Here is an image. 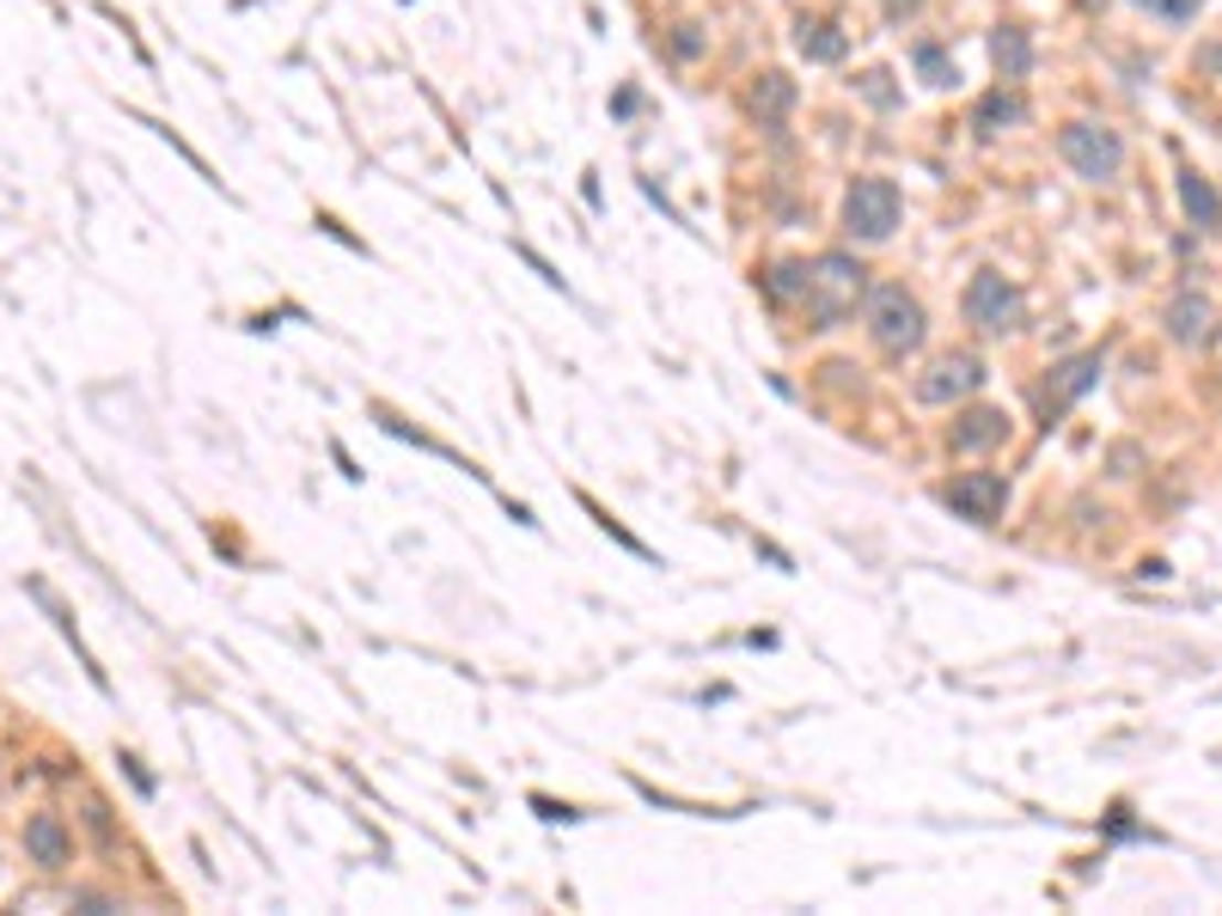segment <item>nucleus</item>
Wrapping results in <instances>:
<instances>
[{
    "label": "nucleus",
    "mask_w": 1222,
    "mask_h": 916,
    "mask_svg": "<svg viewBox=\"0 0 1222 916\" xmlns=\"http://www.w3.org/2000/svg\"><path fill=\"white\" fill-rule=\"evenodd\" d=\"M25 843H31V855H38L43 867H62V862H67V831H62V819H55V812H38V819L25 824Z\"/></svg>",
    "instance_id": "11"
},
{
    "label": "nucleus",
    "mask_w": 1222,
    "mask_h": 916,
    "mask_svg": "<svg viewBox=\"0 0 1222 916\" xmlns=\"http://www.w3.org/2000/svg\"><path fill=\"white\" fill-rule=\"evenodd\" d=\"M1021 288L1014 281H1002L997 269H978L973 281H966V324L990 330V337H1002V330L1021 324Z\"/></svg>",
    "instance_id": "5"
},
{
    "label": "nucleus",
    "mask_w": 1222,
    "mask_h": 916,
    "mask_svg": "<svg viewBox=\"0 0 1222 916\" xmlns=\"http://www.w3.org/2000/svg\"><path fill=\"white\" fill-rule=\"evenodd\" d=\"M789 105H795V79L789 74H764L758 86H752V110H758V117H789Z\"/></svg>",
    "instance_id": "14"
},
{
    "label": "nucleus",
    "mask_w": 1222,
    "mask_h": 916,
    "mask_svg": "<svg viewBox=\"0 0 1222 916\" xmlns=\"http://www.w3.org/2000/svg\"><path fill=\"white\" fill-rule=\"evenodd\" d=\"M795 43H801V55H807V62H843V50H850V38H843L838 25H819V19H814V25L801 19Z\"/></svg>",
    "instance_id": "12"
},
{
    "label": "nucleus",
    "mask_w": 1222,
    "mask_h": 916,
    "mask_svg": "<svg viewBox=\"0 0 1222 916\" xmlns=\"http://www.w3.org/2000/svg\"><path fill=\"white\" fill-rule=\"evenodd\" d=\"M997 67H1002V79H1021L1027 67H1033V43H1027V31H997Z\"/></svg>",
    "instance_id": "15"
},
{
    "label": "nucleus",
    "mask_w": 1222,
    "mask_h": 916,
    "mask_svg": "<svg viewBox=\"0 0 1222 916\" xmlns=\"http://www.w3.org/2000/svg\"><path fill=\"white\" fill-rule=\"evenodd\" d=\"M1101 366H1106L1101 354H1076V361H1064V366H1058V392H1045V409H1052V416H1058V409H1070L1094 380H1101Z\"/></svg>",
    "instance_id": "10"
},
{
    "label": "nucleus",
    "mask_w": 1222,
    "mask_h": 916,
    "mask_svg": "<svg viewBox=\"0 0 1222 916\" xmlns=\"http://www.w3.org/2000/svg\"><path fill=\"white\" fill-rule=\"evenodd\" d=\"M947 508H954L959 520L990 525V520H1002V508H1009V483H1002L997 471H966V477L947 483Z\"/></svg>",
    "instance_id": "6"
},
{
    "label": "nucleus",
    "mask_w": 1222,
    "mask_h": 916,
    "mask_svg": "<svg viewBox=\"0 0 1222 916\" xmlns=\"http://www.w3.org/2000/svg\"><path fill=\"white\" fill-rule=\"evenodd\" d=\"M886 79H893V74H862V98H868V105H881V110L899 105V92L886 86Z\"/></svg>",
    "instance_id": "18"
},
{
    "label": "nucleus",
    "mask_w": 1222,
    "mask_h": 916,
    "mask_svg": "<svg viewBox=\"0 0 1222 916\" xmlns=\"http://www.w3.org/2000/svg\"><path fill=\"white\" fill-rule=\"evenodd\" d=\"M1058 153L1076 166V178L1088 183H1106L1118 178V166H1125V141H1118V129H1106V123H1070L1064 135H1058Z\"/></svg>",
    "instance_id": "4"
},
{
    "label": "nucleus",
    "mask_w": 1222,
    "mask_h": 916,
    "mask_svg": "<svg viewBox=\"0 0 1222 916\" xmlns=\"http://www.w3.org/2000/svg\"><path fill=\"white\" fill-rule=\"evenodd\" d=\"M1144 7H1161V13H1173V19H1186L1198 7V0H1144Z\"/></svg>",
    "instance_id": "19"
},
{
    "label": "nucleus",
    "mask_w": 1222,
    "mask_h": 916,
    "mask_svg": "<svg viewBox=\"0 0 1222 916\" xmlns=\"http://www.w3.org/2000/svg\"><path fill=\"white\" fill-rule=\"evenodd\" d=\"M868 330H874V342L886 354H911L923 342V306L899 281H881V288L868 294Z\"/></svg>",
    "instance_id": "3"
},
{
    "label": "nucleus",
    "mask_w": 1222,
    "mask_h": 916,
    "mask_svg": "<svg viewBox=\"0 0 1222 916\" xmlns=\"http://www.w3.org/2000/svg\"><path fill=\"white\" fill-rule=\"evenodd\" d=\"M917 67H923L929 86H954V67H947V55L935 50V43H923V50H917Z\"/></svg>",
    "instance_id": "17"
},
{
    "label": "nucleus",
    "mask_w": 1222,
    "mask_h": 916,
    "mask_svg": "<svg viewBox=\"0 0 1222 916\" xmlns=\"http://www.w3.org/2000/svg\"><path fill=\"white\" fill-rule=\"evenodd\" d=\"M1168 324H1173V337L1180 342H1198L1210 330V306L1198 300V294H1180V300H1173V312H1168Z\"/></svg>",
    "instance_id": "16"
},
{
    "label": "nucleus",
    "mask_w": 1222,
    "mask_h": 916,
    "mask_svg": "<svg viewBox=\"0 0 1222 916\" xmlns=\"http://www.w3.org/2000/svg\"><path fill=\"white\" fill-rule=\"evenodd\" d=\"M1180 202H1186V214H1192L1198 226H1222V202H1216V190H1210L1198 171H1180Z\"/></svg>",
    "instance_id": "13"
},
{
    "label": "nucleus",
    "mask_w": 1222,
    "mask_h": 916,
    "mask_svg": "<svg viewBox=\"0 0 1222 916\" xmlns=\"http://www.w3.org/2000/svg\"><path fill=\"white\" fill-rule=\"evenodd\" d=\"M672 50H679V55H697V50H703V43L691 38V25H679V38H672Z\"/></svg>",
    "instance_id": "20"
},
{
    "label": "nucleus",
    "mask_w": 1222,
    "mask_h": 916,
    "mask_svg": "<svg viewBox=\"0 0 1222 916\" xmlns=\"http://www.w3.org/2000/svg\"><path fill=\"white\" fill-rule=\"evenodd\" d=\"M1021 117H1027V98H1021L1014 86H997V92L985 98V105L973 110V129L985 135V141H997V135H1002V129H1014Z\"/></svg>",
    "instance_id": "9"
},
{
    "label": "nucleus",
    "mask_w": 1222,
    "mask_h": 916,
    "mask_svg": "<svg viewBox=\"0 0 1222 916\" xmlns=\"http://www.w3.org/2000/svg\"><path fill=\"white\" fill-rule=\"evenodd\" d=\"M856 294H862V263L843 257V251H826V257L807 269V318H814L819 330H831L843 312L856 306Z\"/></svg>",
    "instance_id": "1"
},
{
    "label": "nucleus",
    "mask_w": 1222,
    "mask_h": 916,
    "mask_svg": "<svg viewBox=\"0 0 1222 916\" xmlns=\"http://www.w3.org/2000/svg\"><path fill=\"white\" fill-rule=\"evenodd\" d=\"M899 214H905V202H899L893 178H856V190L843 196V226H850V238H862V245L893 238Z\"/></svg>",
    "instance_id": "2"
},
{
    "label": "nucleus",
    "mask_w": 1222,
    "mask_h": 916,
    "mask_svg": "<svg viewBox=\"0 0 1222 916\" xmlns=\"http://www.w3.org/2000/svg\"><path fill=\"white\" fill-rule=\"evenodd\" d=\"M978 385H985V366L973 354H942L917 380V404H954V397H973Z\"/></svg>",
    "instance_id": "7"
},
{
    "label": "nucleus",
    "mask_w": 1222,
    "mask_h": 916,
    "mask_svg": "<svg viewBox=\"0 0 1222 916\" xmlns=\"http://www.w3.org/2000/svg\"><path fill=\"white\" fill-rule=\"evenodd\" d=\"M1009 440V416L1002 409H966L954 422V446L959 452H985V446H1002Z\"/></svg>",
    "instance_id": "8"
}]
</instances>
